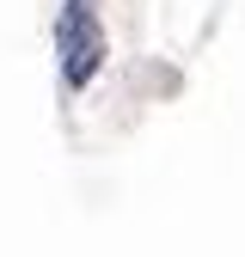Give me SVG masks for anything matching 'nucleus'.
Instances as JSON below:
<instances>
[{
    "label": "nucleus",
    "mask_w": 245,
    "mask_h": 257,
    "mask_svg": "<svg viewBox=\"0 0 245 257\" xmlns=\"http://www.w3.org/2000/svg\"><path fill=\"white\" fill-rule=\"evenodd\" d=\"M61 80H68L74 92L104 68V31H98V13H92V0H68V13H61Z\"/></svg>",
    "instance_id": "1"
}]
</instances>
